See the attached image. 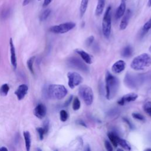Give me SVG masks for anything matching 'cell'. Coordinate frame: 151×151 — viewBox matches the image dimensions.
Listing matches in <instances>:
<instances>
[{"mask_svg": "<svg viewBox=\"0 0 151 151\" xmlns=\"http://www.w3.org/2000/svg\"><path fill=\"white\" fill-rule=\"evenodd\" d=\"M106 98L110 100L116 94L119 88V80L109 71L106 72Z\"/></svg>", "mask_w": 151, "mask_h": 151, "instance_id": "cell-1", "label": "cell"}, {"mask_svg": "<svg viewBox=\"0 0 151 151\" xmlns=\"http://www.w3.org/2000/svg\"><path fill=\"white\" fill-rule=\"evenodd\" d=\"M151 65V55L147 53L141 54L133 58L130 67L136 71L143 70Z\"/></svg>", "mask_w": 151, "mask_h": 151, "instance_id": "cell-2", "label": "cell"}, {"mask_svg": "<svg viewBox=\"0 0 151 151\" xmlns=\"http://www.w3.org/2000/svg\"><path fill=\"white\" fill-rule=\"evenodd\" d=\"M67 94V88L61 84H51L47 90V95L53 99L61 100Z\"/></svg>", "mask_w": 151, "mask_h": 151, "instance_id": "cell-3", "label": "cell"}, {"mask_svg": "<svg viewBox=\"0 0 151 151\" xmlns=\"http://www.w3.org/2000/svg\"><path fill=\"white\" fill-rule=\"evenodd\" d=\"M111 28V6H108L103 16L102 21V32L105 38L110 37Z\"/></svg>", "mask_w": 151, "mask_h": 151, "instance_id": "cell-4", "label": "cell"}, {"mask_svg": "<svg viewBox=\"0 0 151 151\" xmlns=\"http://www.w3.org/2000/svg\"><path fill=\"white\" fill-rule=\"evenodd\" d=\"M78 93L87 105L90 106L93 103L94 94L90 87L87 85H81L78 88Z\"/></svg>", "mask_w": 151, "mask_h": 151, "instance_id": "cell-5", "label": "cell"}, {"mask_svg": "<svg viewBox=\"0 0 151 151\" xmlns=\"http://www.w3.org/2000/svg\"><path fill=\"white\" fill-rule=\"evenodd\" d=\"M143 80V78L142 76L127 73L124 77V82L129 88H136L140 84Z\"/></svg>", "mask_w": 151, "mask_h": 151, "instance_id": "cell-6", "label": "cell"}, {"mask_svg": "<svg viewBox=\"0 0 151 151\" xmlns=\"http://www.w3.org/2000/svg\"><path fill=\"white\" fill-rule=\"evenodd\" d=\"M67 63L70 67L81 71L87 72L89 70L87 65L81 59L76 57H71L68 58Z\"/></svg>", "mask_w": 151, "mask_h": 151, "instance_id": "cell-7", "label": "cell"}, {"mask_svg": "<svg viewBox=\"0 0 151 151\" xmlns=\"http://www.w3.org/2000/svg\"><path fill=\"white\" fill-rule=\"evenodd\" d=\"M75 27L76 23L73 22H67L59 25H54L50 28V31L55 34H64L71 30Z\"/></svg>", "mask_w": 151, "mask_h": 151, "instance_id": "cell-8", "label": "cell"}, {"mask_svg": "<svg viewBox=\"0 0 151 151\" xmlns=\"http://www.w3.org/2000/svg\"><path fill=\"white\" fill-rule=\"evenodd\" d=\"M67 78L68 86L72 89L80 84L83 81V77L81 75L74 71L68 72L67 73Z\"/></svg>", "mask_w": 151, "mask_h": 151, "instance_id": "cell-9", "label": "cell"}, {"mask_svg": "<svg viewBox=\"0 0 151 151\" xmlns=\"http://www.w3.org/2000/svg\"><path fill=\"white\" fill-rule=\"evenodd\" d=\"M138 96L137 94L134 93H130L124 95L120 99H119L117 101L118 104L121 106H123L125 103L128 102H131L136 100Z\"/></svg>", "mask_w": 151, "mask_h": 151, "instance_id": "cell-10", "label": "cell"}, {"mask_svg": "<svg viewBox=\"0 0 151 151\" xmlns=\"http://www.w3.org/2000/svg\"><path fill=\"white\" fill-rule=\"evenodd\" d=\"M131 16H132V11L130 9H129L126 11H125V13L123 15V18L122 19L120 25H119L120 29L124 30L127 28Z\"/></svg>", "mask_w": 151, "mask_h": 151, "instance_id": "cell-11", "label": "cell"}, {"mask_svg": "<svg viewBox=\"0 0 151 151\" xmlns=\"http://www.w3.org/2000/svg\"><path fill=\"white\" fill-rule=\"evenodd\" d=\"M126 67V63L123 60H120L116 61L112 65L111 71L116 74L122 72Z\"/></svg>", "mask_w": 151, "mask_h": 151, "instance_id": "cell-12", "label": "cell"}, {"mask_svg": "<svg viewBox=\"0 0 151 151\" xmlns=\"http://www.w3.org/2000/svg\"><path fill=\"white\" fill-rule=\"evenodd\" d=\"M75 52L81 57V58L86 63L90 64L93 63L92 57L84 50L80 48H77L75 50Z\"/></svg>", "mask_w": 151, "mask_h": 151, "instance_id": "cell-13", "label": "cell"}, {"mask_svg": "<svg viewBox=\"0 0 151 151\" xmlns=\"http://www.w3.org/2000/svg\"><path fill=\"white\" fill-rule=\"evenodd\" d=\"M28 90V88L26 84H21L17 88V90L15 92V94L19 100H21L25 97V95L27 93Z\"/></svg>", "mask_w": 151, "mask_h": 151, "instance_id": "cell-14", "label": "cell"}, {"mask_svg": "<svg viewBox=\"0 0 151 151\" xmlns=\"http://www.w3.org/2000/svg\"><path fill=\"white\" fill-rule=\"evenodd\" d=\"M47 109L45 106L42 104H38L34 110V113L37 117L41 119L44 117L46 114Z\"/></svg>", "mask_w": 151, "mask_h": 151, "instance_id": "cell-15", "label": "cell"}, {"mask_svg": "<svg viewBox=\"0 0 151 151\" xmlns=\"http://www.w3.org/2000/svg\"><path fill=\"white\" fill-rule=\"evenodd\" d=\"M126 2L124 0H121V2L116 9L115 13V18L116 19H119L123 16L126 11Z\"/></svg>", "mask_w": 151, "mask_h": 151, "instance_id": "cell-16", "label": "cell"}, {"mask_svg": "<svg viewBox=\"0 0 151 151\" xmlns=\"http://www.w3.org/2000/svg\"><path fill=\"white\" fill-rule=\"evenodd\" d=\"M9 45H10V51H11V62L13 67L14 68V69H15L17 68V57H16V54H15V49L12 38H11L9 40Z\"/></svg>", "mask_w": 151, "mask_h": 151, "instance_id": "cell-17", "label": "cell"}, {"mask_svg": "<svg viewBox=\"0 0 151 151\" xmlns=\"http://www.w3.org/2000/svg\"><path fill=\"white\" fill-rule=\"evenodd\" d=\"M105 6V0H97V4L95 10V15L99 17L101 15Z\"/></svg>", "mask_w": 151, "mask_h": 151, "instance_id": "cell-18", "label": "cell"}, {"mask_svg": "<svg viewBox=\"0 0 151 151\" xmlns=\"http://www.w3.org/2000/svg\"><path fill=\"white\" fill-rule=\"evenodd\" d=\"M89 0H81L80 5V16L82 18L85 14L87 9Z\"/></svg>", "mask_w": 151, "mask_h": 151, "instance_id": "cell-19", "label": "cell"}, {"mask_svg": "<svg viewBox=\"0 0 151 151\" xmlns=\"http://www.w3.org/2000/svg\"><path fill=\"white\" fill-rule=\"evenodd\" d=\"M151 28V18L143 25L140 30V35L143 37Z\"/></svg>", "mask_w": 151, "mask_h": 151, "instance_id": "cell-20", "label": "cell"}, {"mask_svg": "<svg viewBox=\"0 0 151 151\" xmlns=\"http://www.w3.org/2000/svg\"><path fill=\"white\" fill-rule=\"evenodd\" d=\"M24 137L25 139V147H26V150L27 151H29L30 150L31 147V135L29 132L25 131L24 132Z\"/></svg>", "mask_w": 151, "mask_h": 151, "instance_id": "cell-21", "label": "cell"}, {"mask_svg": "<svg viewBox=\"0 0 151 151\" xmlns=\"http://www.w3.org/2000/svg\"><path fill=\"white\" fill-rule=\"evenodd\" d=\"M133 52V50L132 48L130 45H127L123 48L121 52V54L123 57H129L130 56L132 55Z\"/></svg>", "mask_w": 151, "mask_h": 151, "instance_id": "cell-22", "label": "cell"}, {"mask_svg": "<svg viewBox=\"0 0 151 151\" xmlns=\"http://www.w3.org/2000/svg\"><path fill=\"white\" fill-rule=\"evenodd\" d=\"M117 144L126 150H130L131 149L130 146L128 143V142L126 140L120 138L119 137H118L117 138Z\"/></svg>", "mask_w": 151, "mask_h": 151, "instance_id": "cell-23", "label": "cell"}, {"mask_svg": "<svg viewBox=\"0 0 151 151\" xmlns=\"http://www.w3.org/2000/svg\"><path fill=\"white\" fill-rule=\"evenodd\" d=\"M108 137L109 139V140H110L111 143H112V145H113L114 147H116L118 145L117 144V138H118V136H117L115 133H113V132H110L107 134Z\"/></svg>", "mask_w": 151, "mask_h": 151, "instance_id": "cell-24", "label": "cell"}, {"mask_svg": "<svg viewBox=\"0 0 151 151\" xmlns=\"http://www.w3.org/2000/svg\"><path fill=\"white\" fill-rule=\"evenodd\" d=\"M143 110L145 111V112L150 116V114H151V102L150 101L146 102L144 104V105L143 106Z\"/></svg>", "mask_w": 151, "mask_h": 151, "instance_id": "cell-25", "label": "cell"}, {"mask_svg": "<svg viewBox=\"0 0 151 151\" xmlns=\"http://www.w3.org/2000/svg\"><path fill=\"white\" fill-rule=\"evenodd\" d=\"M51 13V10L50 9H47L45 10H44L42 14H41L40 17V19L41 21H45L50 15Z\"/></svg>", "mask_w": 151, "mask_h": 151, "instance_id": "cell-26", "label": "cell"}, {"mask_svg": "<svg viewBox=\"0 0 151 151\" xmlns=\"http://www.w3.org/2000/svg\"><path fill=\"white\" fill-rule=\"evenodd\" d=\"M80 101L77 97H75L73 102V109L74 110H78L80 107Z\"/></svg>", "mask_w": 151, "mask_h": 151, "instance_id": "cell-27", "label": "cell"}, {"mask_svg": "<svg viewBox=\"0 0 151 151\" xmlns=\"http://www.w3.org/2000/svg\"><path fill=\"white\" fill-rule=\"evenodd\" d=\"M9 86L7 84H4L0 88V93L2 95L6 96V95H7V94L9 91Z\"/></svg>", "mask_w": 151, "mask_h": 151, "instance_id": "cell-28", "label": "cell"}, {"mask_svg": "<svg viewBox=\"0 0 151 151\" xmlns=\"http://www.w3.org/2000/svg\"><path fill=\"white\" fill-rule=\"evenodd\" d=\"M34 57H31V58H29L28 61H27V66L28 69L29 70V71L32 73H34V70H33V63H34Z\"/></svg>", "mask_w": 151, "mask_h": 151, "instance_id": "cell-29", "label": "cell"}, {"mask_svg": "<svg viewBox=\"0 0 151 151\" xmlns=\"http://www.w3.org/2000/svg\"><path fill=\"white\" fill-rule=\"evenodd\" d=\"M60 120L62 122H65L68 117L67 112L65 110H61L60 112Z\"/></svg>", "mask_w": 151, "mask_h": 151, "instance_id": "cell-30", "label": "cell"}, {"mask_svg": "<svg viewBox=\"0 0 151 151\" xmlns=\"http://www.w3.org/2000/svg\"><path fill=\"white\" fill-rule=\"evenodd\" d=\"M132 116L133 118H134L135 119L139 120H141V121H143L145 120V117H143V116L142 114H141L140 113H133L132 114Z\"/></svg>", "mask_w": 151, "mask_h": 151, "instance_id": "cell-31", "label": "cell"}, {"mask_svg": "<svg viewBox=\"0 0 151 151\" xmlns=\"http://www.w3.org/2000/svg\"><path fill=\"white\" fill-rule=\"evenodd\" d=\"M37 132L38 133L40 140H42L43 138H44V134L47 133L45 131V130L43 127H38V128H37Z\"/></svg>", "mask_w": 151, "mask_h": 151, "instance_id": "cell-32", "label": "cell"}, {"mask_svg": "<svg viewBox=\"0 0 151 151\" xmlns=\"http://www.w3.org/2000/svg\"><path fill=\"white\" fill-rule=\"evenodd\" d=\"M94 40V37L93 35H91V36L88 37L86 39V42H86V45L87 47L90 46V45L92 44V43L93 42Z\"/></svg>", "mask_w": 151, "mask_h": 151, "instance_id": "cell-33", "label": "cell"}, {"mask_svg": "<svg viewBox=\"0 0 151 151\" xmlns=\"http://www.w3.org/2000/svg\"><path fill=\"white\" fill-rule=\"evenodd\" d=\"M104 146H105V148L107 150H108V151H112L113 150L112 146H111V143L108 140H105L104 141Z\"/></svg>", "mask_w": 151, "mask_h": 151, "instance_id": "cell-34", "label": "cell"}, {"mask_svg": "<svg viewBox=\"0 0 151 151\" xmlns=\"http://www.w3.org/2000/svg\"><path fill=\"white\" fill-rule=\"evenodd\" d=\"M72 99H73V96H71L67 100H66V101L65 102V103H64V106H65V107H66V106H68L69 104H70V103H71V100H72Z\"/></svg>", "mask_w": 151, "mask_h": 151, "instance_id": "cell-35", "label": "cell"}, {"mask_svg": "<svg viewBox=\"0 0 151 151\" xmlns=\"http://www.w3.org/2000/svg\"><path fill=\"white\" fill-rule=\"evenodd\" d=\"M52 0H44V3H43V5H42V6L43 7H46L52 1Z\"/></svg>", "mask_w": 151, "mask_h": 151, "instance_id": "cell-36", "label": "cell"}, {"mask_svg": "<svg viewBox=\"0 0 151 151\" xmlns=\"http://www.w3.org/2000/svg\"><path fill=\"white\" fill-rule=\"evenodd\" d=\"M123 120H124V122L129 125V127L130 128V129H133V125H132V124L130 123V122L127 119H126V118H123Z\"/></svg>", "mask_w": 151, "mask_h": 151, "instance_id": "cell-37", "label": "cell"}, {"mask_svg": "<svg viewBox=\"0 0 151 151\" xmlns=\"http://www.w3.org/2000/svg\"><path fill=\"white\" fill-rule=\"evenodd\" d=\"M9 14V11L8 10H5L4 12H3V14H2V17L4 18L6 17Z\"/></svg>", "mask_w": 151, "mask_h": 151, "instance_id": "cell-38", "label": "cell"}, {"mask_svg": "<svg viewBox=\"0 0 151 151\" xmlns=\"http://www.w3.org/2000/svg\"><path fill=\"white\" fill-rule=\"evenodd\" d=\"M78 123L79 124H80V125L86 127V124H85V123H84L83 121L81 120H78Z\"/></svg>", "mask_w": 151, "mask_h": 151, "instance_id": "cell-39", "label": "cell"}, {"mask_svg": "<svg viewBox=\"0 0 151 151\" xmlns=\"http://www.w3.org/2000/svg\"><path fill=\"white\" fill-rule=\"evenodd\" d=\"M30 1L31 0H24V1H23V4H22V5L23 6H25V5H27L29 2H30Z\"/></svg>", "mask_w": 151, "mask_h": 151, "instance_id": "cell-40", "label": "cell"}, {"mask_svg": "<svg viewBox=\"0 0 151 151\" xmlns=\"http://www.w3.org/2000/svg\"><path fill=\"white\" fill-rule=\"evenodd\" d=\"M147 5L148 7H151V0H148Z\"/></svg>", "mask_w": 151, "mask_h": 151, "instance_id": "cell-41", "label": "cell"}, {"mask_svg": "<svg viewBox=\"0 0 151 151\" xmlns=\"http://www.w3.org/2000/svg\"><path fill=\"white\" fill-rule=\"evenodd\" d=\"M0 150H8V149L6 148L5 147H2L0 148Z\"/></svg>", "mask_w": 151, "mask_h": 151, "instance_id": "cell-42", "label": "cell"}, {"mask_svg": "<svg viewBox=\"0 0 151 151\" xmlns=\"http://www.w3.org/2000/svg\"><path fill=\"white\" fill-rule=\"evenodd\" d=\"M149 51L151 52V45L150 46V47H149Z\"/></svg>", "mask_w": 151, "mask_h": 151, "instance_id": "cell-43", "label": "cell"}, {"mask_svg": "<svg viewBox=\"0 0 151 151\" xmlns=\"http://www.w3.org/2000/svg\"><path fill=\"white\" fill-rule=\"evenodd\" d=\"M124 1H127V0H124Z\"/></svg>", "mask_w": 151, "mask_h": 151, "instance_id": "cell-44", "label": "cell"}, {"mask_svg": "<svg viewBox=\"0 0 151 151\" xmlns=\"http://www.w3.org/2000/svg\"><path fill=\"white\" fill-rule=\"evenodd\" d=\"M38 1H41V0H38Z\"/></svg>", "mask_w": 151, "mask_h": 151, "instance_id": "cell-45", "label": "cell"}, {"mask_svg": "<svg viewBox=\"0 0 151 151\" xmlns=\"http://www.w3.org/2000/svg\"><path fill=\"white\" fill-rule=\"evenodd\" d=\"M150 116H151V114H150Z\"/></svg>", "mask_w": 151, "mask_h": 151, "instance_id": "cell-46", "label": "cell"}]
</instances>
